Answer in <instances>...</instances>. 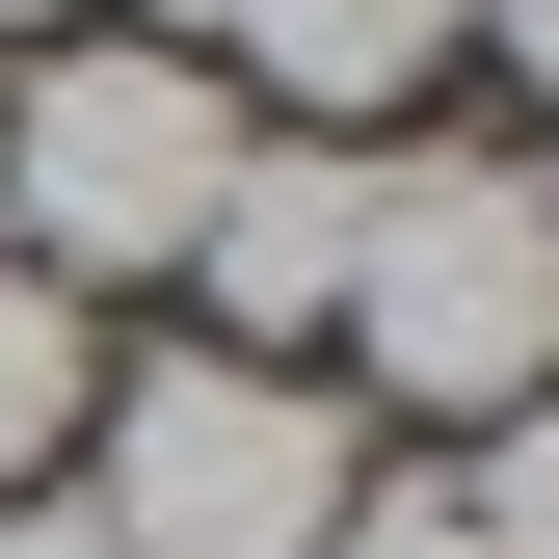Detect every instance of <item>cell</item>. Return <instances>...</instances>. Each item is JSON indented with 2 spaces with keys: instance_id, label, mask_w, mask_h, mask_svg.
<instances>
[{
  "instance_id": "11",
  "label": "cell",
  "mask_w": 559,
  "mask_h": 559,
  "mask_svg": "<svg viewBox=\"0 0 559 559\" xmlns=\"http://www.w3.org/2000/svg\"><path fill=\"white\" fill-rule=\"evenodd\" d=\"M53 27H107V0H0V53H53Z\"/></svg>"
},
{
  "instance_id": "8",
  "label": "cell",
  "mask_w": 559,
  "mask_h": 559,
  "mask_svg": "<svg viewBox=\"0 0 559 559\" xmlns=\"http://www.w3.org/2000/svg\"><path fill=\"white\" fill-rule=\"evenodd\" d=\"M320 559H479V507H453L427 453H373V479H346V533H320Z\"/></svg>"
},
{
  "instance_id": "2",
  "label": "cell",
  "mask_w": 559,
  "mask_h": 559,
  "mask_svg": "<svg viewBox=\"0 0 559 559\" xmlns=\"http://www.w3.org/2000/svg\"><path fill=\"white\" fill-rule=\"evenodd\" d=\"M214 187H240V81H214V53H160V27L0 53V266H53L81 320L107 294H187Z\"/></svg>"
},
{
  "instance_id": "3",
  "label": "cell",
  "mask_w": 559,
  "mask_h": 559,
  "mask_svg": "<svg viewBox=\"0 0 559 559\" xmlns=\"http://www.w3.org/2000/svg\"><path fill=\"white\" fill-rule=\"evenodd\" d=\"M373 427H346V373H266V346H133L81 400V507L133 559H320Z\"/></svg>"
},
{
  "instance_id": "10",
  "label": "cell",
  "mask_w": 559,
  "mask_h": 559,
  "mask_svg": "<svg viewBox=\"0 0 559 559\" xmlns=\"http://www.w3.org/2000/svg\"><path fill=\"white\" fill-rule=\"evenodd\" d=\"M479 53H507V107L559 133V0H479Z\"/></svg>"
},
{
  "instance_id": "9",
  "label": "cell",
  "mask_w": 559,
  "mask_h": 559,
  "mask_svg": "<svg viewBox=\"0 0 559 559\" xmlns=\"http://www.w3.org/2000/svg\"><path fill=\"white\" fill-rule=\"evenodd\" d=\"M0 559H133V533L81 507V479H27V507H0Z\"/></svg>"
},
{
  "instance_id": "4",
  "label": "cell",
  "mask_w": 559,
  "mask_h": 559,
  "mask_svg": "<svg viewBox=\"0 0 559 559\" xmlns=\"http://www.w3.org/2000/svg\"><path fill=\"white\" fill-rule=\"evenodd\" d=\"M107 27H160V53H214L240 133H400L479 53V0H107Z\"/></svg>"
},
{
  "instance_id": "6",
  "label": "cell",
  "mask_w": 559,
  "mask_h": 559,
  "mask_svg": "<svg viewBox=\"0 0 559 559\" xmlns=\"http://www.w3.org/2000/svg\"><path fill=\"white\" fill-rule=\"evenodd\" d=\"M81 400H107V320L53 294V266H0V507L81 479Z\"/></svg>"
},
{
  "instance_id": "1",
  "label": "cell",
  "mask_w": 559,
  "mask_h": 559,
  "mask_svg": "<svg viewBox=\"0 0 559 559\" xmlns=\"http://www.w3.org/2000/svg\"><path fill=\"white\" fill-rule=\"evenodd\" d=\"M320 373H346V427H507V400H559V160L373 133V240H346Z\"/></svg>"
},
{
  "instance_id": "5",
  "label": "cell",
  "mask_w": 559,
  "mask_h": 559,
  "mask_svg": "<svg viewBox=\"0 0 559 559\" xmlns=\"http://www.w3.org/2000/svg\"><path fill=\"white\" fill-rule=\"evenodd\" d=\"M346 240H373V133H240L214 240H187V346H266V373H320Z\"/></svg>"
},
{
  "instance_id": "7",
  "label": "cell",
  "mask_w": 559,
  "mask_h": 559,
  "mask_svg": "<svg viewBox=\"0 0 559 559\" xmlns=\"http://www.w3.org/2000/svg\"><path fill=\"white\" fill-rule=\"evenodd\" d=\"M427 479L479 507V559H559V400H507V427H453Z\"/></svg>"
}]
</instances>
